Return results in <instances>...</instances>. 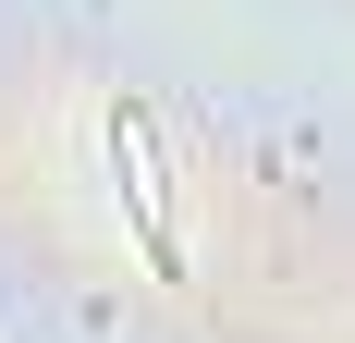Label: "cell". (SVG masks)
Masks as SVG:
<instances>
[{
	"label": "cell",
	"instance_id": "obj_1",
	"mask_svg": "<svg viewBox=\"0 0 355 343\" xmlns=\"http://www.w3.org/2000/svg\"><path fill=\"white\" fill-rule=\"evenodd\" d=\"M110 184H123V221H135L147 270L172 282L184 270V233H172V184H159V160H147V110L135 99H110Z\"/></svg>",
	"mask_w": 355,
	"mask_h": 343
}]
</instances>
